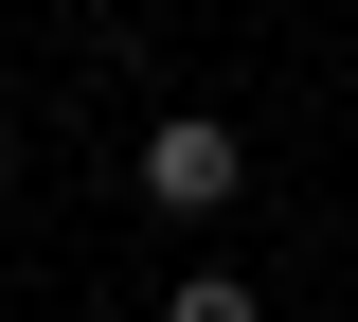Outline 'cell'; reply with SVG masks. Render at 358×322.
Here are the masks:
<instances>
[{"label": "cell", "instance_id": "obj_3", "mask_svg": "<svg viewBox=\"0 0 358 322\" xmlns=\"http://www.w3.org/2000/svg\"><path fill=\"white\" fill-rule=\"evenodd\" d=\"M0 197H18V126H0Z\"/></svg>", "mask_w": 358, "mask_h": 322}, {"label": "cell", "instance_id": "obj_2", "mask_svg": "<svg viewBox=\"0 0 358 322\" xmlns=\"http://www.w3.org/2000/svg\"><path fill=\"white\" fill-rule=\"evenodd\" d=\"M162 322H268V305H251V269H179V286H162Z\"/></svg>", "mask_w": 358, "mask_h": 322}, {"label": "cell", "instance_id": "obj_1", "mask_svg": "<svg viewBox=\"0 0 358 322\" xmlns=\"http://www.w3.org/2000/svg\"><path fill=\"white\" fill-rule=\"evenodd\" d=\"M143 197H162V215H233V197H251V126L162 108V126H143Z\"/></svg>", "mask_w": 358, "mask_h": 322}]
</instances>
